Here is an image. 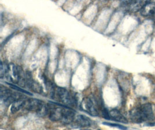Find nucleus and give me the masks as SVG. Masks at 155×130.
<instances>
[{"label":"nucleus","mask_w":155,"mask_h":130,"mask_svg":"<svg viewBox=\"0 0 155 130\" xmlns=\"http://www.w3.org/2000/svg\"><path fill=\"white\" fill-rule=\"evenodd\" d=\"M103 124L106 125H108V126H111V127H117L119 128L120 129H122V130H126L127 129V128L126 127L122 126L119 124H117L110 123H107V122H104Z\"/></svg>","instance_id":"ddd939ff"},{"label":"nucleus","mask_w":155,"mask_h":130,"mask_svg":"<svg viewBox=\"0 0 155 130\" xmlns=\"http://www.w3.org/2000/svg\"><path fill=\"white\" fill-rule=\"evenodd\" d=\"M130 117L135 123H142L153 119L154 114L150 103H145L141 106L135 108L130 112Z\"/></svg>","instance_id":"f257e3e1"},{"label":"nucleus","mask_w":155,"mask_h":130,"mask_svg":"<svg viewBox=\"0 0 155 130\" xmlns=\"http://www.w3.org/2000/svg\"><path fill=\"white\" fill-rule=\"evenodd\" d=\"M74 122L80 127H90L91 124V120L88 117L81 115L76 116Z\"/></svg>","instance_id":"0eeeda50"},{"label":"nucleus","mask_w":155,"mask_h":130,"mask_svg":"<svg viewBox=\"0 0 155 130\" xmlns=\"http://www.w3.org/2000/svg\"><path fill=\"white\" fill-rule=\"evenodd\" d=\"M121 2L126 5H130L132 2H133L134 0H120Z\"/></svg>","instance_id":"4468645a"},{"label":"nucleus","mask_w":155,"mask_h":130,"mask_svg":"<svg viewBox=\"0 0 155 130\" xmlns=\"http://www.w3.org/2000/svg\"><path fill=\"white\" fill-rule=\"evenodd\" d=\"M26 84L28 88L36 93L41 94L43 93L42 86L38 83L33 79L31 72L28 71L26 73Z\"/></svg>","instance_id":"20e7f679"},{"label":"nucleus","mask_w":155,"mask_h":130,"mask_svg":"<svg viewBox=\"0 0 155 130\" xmlns=\"http://www.w3.org/2000/svg\"><path fill=\"white\" fill-rule=\"evenodd\" d=\"M110 117L113 119V120L119 122L123 123H127V120L126 117L120 113V112L117 109L111 110L109 112Z\"/></svg>","instance_id":"6e6552de"},{"label":"nucleus","mask_w":155,"mask_h":130,"mask_svg":"<svg viewBox=\"0 0 155 130\" xmlns=\"http://www.w3.org/2000/svg\"><path fill=\"white\" fill-rule=\"evenodd\" d=\"M7 83L8 85H9L12 88H13V89L16 90H17V91H19V92H21V93H26V94H28V95H30V96H32V94H31V93H29L28 91H26V90H24V89L20 88V87H19L18 86H16V85H14V84H11V83Z\"/></svg>","instance_id":"f8f14e48"},{"label":"nucleus","mask_w":155,"mask_h":130,"mask_svg":"<svg viewBox=\"0 0 155 130\" xmlns=\"http://www.w3.org/2000/svg\"><path fill=\"white\" fill-rule=\"evenodd\" d=\"M76 117L75 113L67 107L63 108V116L61 122L64 124H71L74 122Z\"/></svg>","instance_id":"39448f33"},{"label":"nucleus","mask_w":155,"mask_h":130,"mask_svg":"<svg viewBox=\"0 0 155 130\" xmlns=\"http://www.w3.org/2000/svg\"><path fill=\"white\" fill-rule=\"evenodd\" d=\"M12 93H13V91L11 90L8 89L7 87H4L2 85L1 86L0 96H1V100H4V102L11 97Z\"/></svg>","instance_id":"9d476101"},{"label":"nucleus","mask_w":155,"mask_h":130,"mask_svg":"<svg viewBox=\"0 0 155 130\" xmlns=\"http://www.w3.org/2000/svg\"><path fill=\"white\" fill-rule=\"evenodd\" d=\"M25 101L23 100V99H20L14 101L11 105V112L12 113H15L18 112L22 108H23Z\"/></svg>","instance_id":"9b49d317"},{"label":"nucleus","mask_w":155,"mask_h":130,"mask_svg":"<svg viewBox=\"0 0 155 130\" xmlns=\"http://www.w3.org/2000/svg\"><path fill=\"white\" fill-rule=\"evenodd\" d=\"M81 108L88 113L94 116L98 115V111L94 102L90 98H85L81 103Z\"/></svg>","instance_id":"7ed1b4c3"},{"label":"nucleus","mask_w":155,"mask_h":130,"mask_svg":"<svg viewBox=\"0 0 155 130\" xmlns=\"http://www.w3.org/2000/svg\"><path fill=\"white\" fill-rule=\"evenodd\" d=\"M147 3V0H134L129 5V9L132 12H137L140 11Z\"/></svg>","instance_id":"1a4fd4ad"},{"label":"nucleus","mask_w":155,"mask_h":130,"mask_svg":"<svg viewBox=\"0 0 155 130\" xmlns=\"http://www.w3.org/2000/svg\"><path fill=\"white\" fill-rule=\"evenodd\" d=\"M141 15L145 17L153 16L155 14V4L153 2L147 3L140 10Z\"/></svg>","instance_id":"423d86ee"},{"label":"nucleus","mask_w":155,"mask_h":130,"mask_svg":"<svg viewBox=\"0 0 155 130\" xmlns=\"http://www.w3.org/2000/svg\"><path fill=\"white\" fill-rule=\"evenodd\" d=\"M57 95L60 101L64 103L71 106H76L77 105L78 102L75 96L71 94L69 91L64 88H57Z\"/></svg>","instance_id":"f03ea898"}]
</instances>
